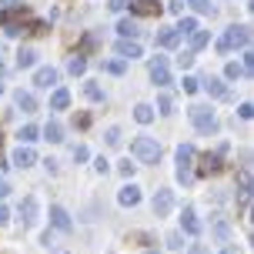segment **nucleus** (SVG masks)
Returning <instances> with one entry per match:
<instances>
[{
	"label": "nucleus",
	"mask_w": 254,
	"mask_h": 254,
	"mask_svg": "<svg viewBox=\"0 0 254 254\" xmlns=\"http://www.w3.org/2000/svg\"><path fill=\"white\" fill-rule=\"evenodd\" d=\"M248 51L251 47V27L244 24H231L224 34H221V40H217V54H231V51Z\"/></svg>",
	"instance_id": "1"
},
{
	"label": "nucleus",
	"mask_w": 254,
	"mask_h": 254,
	"mask_svg": "<svg viewBox=\"0 0 254 254\" xmlns=\"http://www.w3.org/2000/svg\"><path fill=\"white\" fill-rule=\"evenodd\" d=\"M130 154L137 157L140 164H157V157H161V144H157V137H134V140H130Z\"/></svg>",
	"instance_id": "2"
},
{
	"label": "nucleus",
	"mask_w": 254,
	"mask_h": 254,
	"mask_svg": "<svg viewBox=\"0 0 254 254\" xmlns=\"http://www.w3.org/2000/svg\"><path fill=\"white\" fill-rule=\"evenodd\" d=\"M190 124L197 127L201 134H214V130H217V117H214V111H211V107L194 104V107H190Z\"/></svg>",
	"instance_id": "3"
},
{
	"label": "nucleus",
	"mask_w": 254,
	"mask_h": 254,
	"mask_svg": "<svg viewBox=\"0 0 254 254\" xmlns=\"http://www.w3.org/2000/svg\"><path fill=\"white\" fill-rule=\"evenodd\" d=\"M178 181L184 188L194 181V147L190 144H181L178 147Z\"/></svg>",
	"instance_id": "4"
},
{
	"label": "nucleus",
	"mask_w": 254,
	"mask_h": 254,
	"mask_svg": "<svg viewBox=\"0 0 254 254\" xmlns=\"http://www.w3.org/2000/svg\"><path fill=\"white\" fill-rule=\"evenodd\" d=\"M151 207H154V214H157V217H167L171 211H174V190H167V188H157V194H154Z\"/></svg>",
	"instance_id": "5"
},
{
	"label": "nucleus",
	"mask_w": 254,
	"mask_h": 254,
	"mask_svg": "<svg viewBox=\"0 0 254 254\" xmlns=\"http://www.w3.org/2000/svg\"><path fill=\"white\" fill-rule=\"evenodd\" d=\"M40 217V201L34 194H27L24 201H20V221H24V228H34Z\"/></svg>",
	"instance_id": "6"
},
{
	"label": "nucleus",
	"mask_w": 254,
	"mask_h": 254,
	"mask_svg": "<svg viewBox=\"0 0 254 254\" xmlns=\"http://www.w3.org/2000/svg\"><path fill=\"white\" fill-rule=\"evenodd\" d=\"M151 80L157 87H167L171 84V67H167V57H154L151 61Z\"/></svg>",
	"instance_id": "7"
},
{
	"label": "nucleus",
	"mask_w": 254,
	"mask_h": 254,
	"mask_svg": "<svg viewBox=\"0 0 254 254\" xmlns=\"http://www.w3.org/2000/svg\"><path fill=\"white\" fill-rule=\"evenodd\" d=\"M117 204H121V207H137L140 204V188L137 184H124V188L117 190Z\"/></svg>",
	"instance_id": "8"
},
{
	"label": "nucleus",
	"mask_w": 254,
	"mask_h": 254,
	"mask_svg": "<svg viewBox=\"0 0 254 254\" xmlns=\"http://www.w3.org/2000/svg\"><path fill=\"white\" fill-rule=\"evenodd\" d=\"M197 84H204V90H207L214 101H224V97H228V84H224L221 77H204V80H197Z\"/></svg>",
	"instance_id": "9"
},
{
	"label": "nucleus",
	"mask_w": 254,
	"mask_h": 254,
	"mask_svg": "<svg viewBox=\"0 0 254 254\" xmlns=\"http://www.w3.org/2000/svg\"><path fill=\"white\" fill-rule=\"evenodd\" d=\"M10 164H13V167H30V164H37V154L30 151L27 144H20V147L10 154Z\"/></svg>",
	"instance_id": "10"
},
{
	"label": "nucleus",
	"mask_w": 254,
	"mask_h": 254,
	"mask_svg": "<svg viewBox=\"0 0 254 254\" xmlns=\"http://www.w3.org/2000/svg\"><path fill=\"white\" fill-rule=\"evenodd\" d=\"M51 224H54L57 231H64V234H67V231L74 228V221H70V214L64 211L61 204H54V207H51Z\"/></svg>",
	"instance_id": "11"
},
{
	"label": "nucleus",
	"mask_w": 254,
	"mask_h": 254,
	"mask_svg": "<svg viewBox=\"0 0 254 254\" xmlns=\"http://www.w3.org/2000/svg\"><path fill=\"white\" fill-rule=\"evenodd\" d=\"M57 80H61L57 67H37V74H34V84H37V87H54Z\"/></svg>",
	"instance_id": "12"
},
{
	"label": "nucleus",
	"mask_w": 254,
	"mask_h": 254,
	"mask_svg": "<svg viewBox=\"0 0 254 254\" xmlns=\"http://www.w3.org/2000/svg\"><path fill=\"white\" fill-rule=\"evenodd\" d=\"M117 34H121V40H137V37H140L137 20H130V17H121V20H117Z\"/></svg>",
	"instance_id": "13"
},
{
	"label": "nucleus",
	"mask_w": 254,
	"mask_h": 254,
	"mask_svg": "<svg viewBox=\"0 0 254 254\" xmlns=\"http://www.w3.org/2000/svg\"><path fill=\"white\" fill-rule=\"evenodd\" d=\"M114 51L121 54L124 61H137L140 54H144V51H140V44H137V40H117V47H114Z\"/></svg>",
	"instance_id": "14"
},
{
	"label": "nucleus",
	"mask_w": 254,
	"mask_h": 254,
	"mask_svg": "<svg viewBox=\"0 0 254 254\" xmlns=\"http://www.w3.org/2000/svg\"><path fill=\"white\" fill-rule=\"evenodd\" d=\"M181 231L184 234H201V221L194 214V207H184V214H181Z\"/></svg>",
	"instance_id": "15"
},
{
	"label": "nucleus",
	"mask_w": 254,
	"mask_h": 254,
	"mask_svg": "<svg viewBox=\"0 0 254 254\" xmlns=\"http://www.w3.org/2000/svg\"><path fill=\"white\" fill-rule=\"evenodd\" d=\"M134 13H140V17H151V13H161V3L157 0H130L127 3Z\"/></svg>",
	"instance_id": "16"
},
{
	"label": "nucleus",
	"mask_w": 254,
	"mask_h": 254,
	"mask_svg": "<svg viewBox=\"0 0 254 254\" xmlns=\"http://www.w3.org/2000/svg\"><path fill=\"white\" fill-rule=\"evenodd\" d=\"M178 44H181V34L174 30V27H171V30H161V34H157V47H164V51L178 47Z\"/></svg>",
	"instance_id": "17"
},
{
	"label": "nucleus",
	"mask_w": 254,
	"mask_h": 254,
	"mask_svg": "<svg viewBox=\"0 0 254 254\" xmlns=\"http://www.w3.org/2000/svg\"><path fill=\"white\" fill-rule=\"evenodd\" d=\"M67 104H70V90L57 87V90L51 94V111H67Z\"/></svg>",
	"instance_id": "18"
},
{
	"label": "nucleus",
	"mask_w": 254,
	"mask_h": 254,
	"mask_svg": "<svg viewBox=\"0 0 254 254\" xmlns=\"http://www.w3.org/2000/svg\"><path fill=\"white\" fill-rule=\"evenodd\" d=\"M17 111H24V114H34V111H37V101H34V94H27V90H17Z\"/></svg>",
	"instance_id": "19"
},
{
	"label": "nucleus",
	"mask_w": 254,
	"mask_h": 254,
	"mask_svg": "<svg viewBox=\"0 0 254 254\" xmlns=\"http://www.w3.org/2000/svg\"><path fill=\"white\" fill-rule=\"evenodd\" d=\"M188 40H190V54H197V51H204V47H207V30H201V27H197V30H194V34H188Z\"/></svg>",
	"instance_id": "20"
},
{
	"label": "nucleus",
	"mask_w": 254,
	"mask_h": 254,
	"mask_svg": "<svg viewBox=\"0 0 254 254\" xmlns=\"http://www.w3.org/2000/svg\"><path fill=\"white\" fill-rule=\"evenodd\" d=\"M40 134H44V140H51V144H61V140H64V127L57 124V121H51Z\"/></svg>",
	"instance_id": "21"
},
{
	"label": "nucleus",
	"mask_w": 254,
	"mask_h": 254,
	"mask_svg": "<svg viewBox=\"0 0 254 254\" xmlns=\"http://www.w3.org/2000/svg\"><path fill=\"white\" fill-rule=\"evenodd\" d=\"M67 70H70V74H74V77L87 74V57H84V54H74V57L67 61Z\"/></svg>",
	"instance_id": "22"
},
{
	"label": "nucleus",
	"mask_w": 254,
	"mask_h": 254,
	"mask_svg": "<svg viewBox=\"0 0 254 254\" xmlns=\"http://www.w3.org/2000/svg\"><path fill=\"white\" fill-rule=\"evenodd\" d=\"M217 171H221V154H204L201 174H217Z\"/></svg>",
	"instance_id": "23"
},
{
	"label": "nucleus",
	"mask_w": 254,
	"mask_h": 254,
	"mask_svg": "<svg viewBox=\"0 0 254 254\" xmlns=\"http://www.w3.org/2000/svg\"><path fill=\"white\" fill-rule=\"evenodd\" d=\"M34 64H37V51H34V47H24V51L17 54V67H20V70L34 67Z\"/></svg>",
	"instance_id": "24"
},
{
	"label": "nucleus",
	"mask_w": 254,
	"mask_h": 254,
	"mask_svg": "<svg viewBox=\"0 0 254 254\" xmlns=\"http://www.w3.org/2000/svg\"><path fill=\"white\" fill-rule=\"evenodd\" d=\"M17 137H20V144H27V147H30V144H34V140L40 137V127H37V124H24Z\"/></svg>",
	"instance_id": "25"
},
{
	"label": "nucleus",
	"mask_w": 254,
	"mask_h": 254,
	"mask_svg": "<svg viewBox=\"0 0 254 254\" xmlns=\"http://www.w3.org/2000/svg\"><path fill=\"white\" fill-rule=\"evenodd\" d=\"M0 24L7 27V34H10V37H17V34H20V20H17V17H13L10 10H3V13H0Z\"/></svg>",
	"instance_id": "26"
},
{
	"label": "nucleus",
	"mask_w": 254,
	"mask_h": 254,
	"mask_svg": "<svg viewBox=\"0 0 254 254\" xmlns=\"http://www.w3.org/2000/svg\"><path fill=\"white\" fill-rule=\"evenodd\" d=\"M134 121H137V124H151L154 121V107L151 104H137V107H134Z\"/></svg>",
	"instance_id": "27"
},
{
	"label": "nucleus",
	"mask_w": 254,
	"mask_h": 254,
	"mask_svg": "<svg viewBox=\"0 0 254 254\" xmlns=\"http://www.w3.org/2000/svg\"><path fill=\"white\" fill-rule=\"evenodd\" d=\"M211 231H214V238H217V241H228V238H231V224L224 221V217H217L214 224H211Z\"/></svg>",
	"instance_id": "28"
},
{
	"label": "nucleus",
	"mask_w": 254,
	"mask_h": 254,
	"mask_svg": "<svg viewBox=\"0 0 254 254\" xmlns=\"http://www.w3.org/2000/svg\"><path fill=\"white\" fill-rule=\"evenodd\" d=\"M157 114H174V97L171 94H161L157 97Z\"/></svg>",
	"instance_id": "29"
},
{
	"label": "nucleus",
	"mask_w": 254,
	"mask_h": 254,
	"mask_svg": "<svg viewBox=\"0 0 254 254\" xmlns=\"http://www.w3.org/2000/svg\"><path fill=\"white\" fill-rule=\"evenodd\" d=\"M174 30H178L181 37H188V34H194V30H197V20H194V17H184V20H181Z\"/></svg>",
	"instance_id": "30"
},
{
	"label": "nucleus",
	"mask_w": 254,
	"mask_h": 254,
	"mask_svg": "<svg viewBox=\"0 0 254 254\" xmlns=\"http://www.w3.org/2000/svg\"><path fill=\"white\" fill-rule=\"evenodd\" d=\"M84 94H87V97H90V101H94V104H101V101H104V90L97 87L94 80H87V84H84Z\"/></svg>",
	"instance_id": "31"
},
{
	"label": "nucleus",
	"mask_w": 254,
	"mask_h": 254,
	"mask_svg": "<svg viewBox=\"0 0 254 254\" xmlns=\"http://www.w3.org/2000/svg\"><path fill=\"white\" fill-rule=\"evenodd\" d=\"M104 140H107V147H121V127H107Z\"/></svg>",
	"instance_id": "32"
},
{
	"label": "nucleus",
	"mask_w": 254,
	"mask_h": 254,
	"mask_svg": "<svg viewBox=\"0 0 254 254\" xmlns=\"http://www.w3.org/2000/svg\"><path fill=\"white\" fill-rule=\"evenodd\" d=\"M238 77H244V70L234 61H228V67H224V80H238Z\"/></svg>",
	"instance_id": "33"
},
{
	"label": "nucleus",
	"mask_w": 254,
	"mask_h": 254,
	"mask_svg": "<svg viewBox=\"0 0 254 254\" xmlns=\"http://www.w3.org/2000/svg\"><path fill=\"white\" fill-rule=\"evenodd\" d=\"M188 3H190L197 13H214V3H211V0H188Z\"/></svg>",
	"instance_id": "34"
},
{
	"label": "nucleus",
	"mask_w": 254,
	"mask_h": 254,
	"mask_svg": "<svg viewBox=\"0 0 254 254\" xmlns=\"http://www.w3.org/2000/svg\"><path fill=\"white\" fill-rule=\"evenodd\" d=\"M181 87H184V94H197L201 84H197V77H184V80H181Z\"/></svg>",
	"instance_id": "35"
},
{
	"label": "nucleus",
	"mask_w": 254,
	"mask_h": 254,
	"mask_svg": "<svg viewBox=\"0 0 254 254\" xmlns=\"http://www.w3.org/2000/svg\"><path fill=\"white\" fill-rule=\"evenodd\" d=\"M104 70H107V74H117V77H121L127 67H124V61H107V64H104Z\"/></svg>",
	"instance_id": "36"
},
{
	"label": "nucleus",
	"mask_w": 254,
	"mask_h": 254,
	"mask_svg": "<svg viewBox=\"0 0 254 254\" xmlns=\"http://www.w3.org/2000/svg\"><path fill=\"white\" fill-rule=\"evenodd\" d=\"M74 161H77V164H84V161H90V151L84 147V144H77V147H74Z\"/></svg>",
	"instance_id": "37"
},
{
	"label": "nucleus",
	"mask_w": 254,
	"mask_h": 254,
	"mask_svg": "<svg viewBox=\"0 0 254 254\" xmlns=\"http://www.w3.org/2000/svg\"><path fill=\"white\" fill-rule=\"evenodd\" d=\"M190 64H194V54H190V51H184V54H178V67H181V70H188Z\"/></svg>",
	"instance_id": "38"
},
{
	"label": "nucleus",
	"mask_w": 254,
	"mask_h": 254,
	"mask_svg": "<svg viewBox=\"0 0 254 254\" xmlns=\"http://www.w3.org/2000/svg\"><path fill=\"white\" fill-rule=\"evenodd\" d=\"M134 167H137V164H130V161H121V164H117V171H121V178H134Z\"/></svg>",
	"instance_id": "39"
},
{
	"label": "nucleus",
	"mask_w": 254,
	"mask_h": 254,
	"mask_svg": "<svg viewBox=\"0 0 254 254\" xmlns=\"http://www.w3.org/2000/svg\"><path fill=\"white\" fill-rule=\"evenodd\" d=\"M241 70H244V74H251V70H254V54H251V51H244V61H241Z\"/></svg>",
	"instance_id": "40"
},
{
	"label": "nucleus",
	"mask_w": 254,
	"mask_h": 254,
	"mask_svg": "<svg viewBox=\"0 0 254 254\" xmlns=\"http://www.w3.org/2000/svg\"><path fill=\"white\" fill-rule=\"evenodd\" d=\"M94 171H97V174H107V171H111V161H107V157H97V161H94Z\"/></svg>",
	"instance_id": "41"
},
{
	"label": "nucleus",
	"mask_w": 254,
	"mask_h": 254,
	"mask_svg": "<svg viewBox=\"0 0 254 254\" xmlns=\"http://www.w3.org/2000/svg\"><path fill=\"white\" fill-rule=\"evenodd\" d=\"M167 248L181 251V248H184V238H181V234H167Z\"/></svg>",
	"instance_id": "42"
},
{
	"label": "nucleus",
	"mask_w": 254,
	"mask_h": 254,
	"mask_svg": "<svg viewBox=\"0 0 254 254\" xmlns=\"http://www.w3.org/2000/svg\"><path fill=\"white\" fill-rule=\"evenodd\" d=\"M251 114H254V107H251L248 101H244L241 107H238V117H241V121H251Z\"/></svg>",
	"instance_id": "43"
},
{
	"label": "nucleus",
	"mask_w": 254,
	"mask_h": 254,
	"mask_svg": "<svg viewBox=\"0 0 254 254\" xmlns=\"http://www.w3.org/2000/svg\"><path fill=\"white\" fill-rule=\"evenodd\" d=\"M127 3H130V0H111L107 7H111V10H114V13H121V10H127Z\"/></svg>",
	"instance_id": "44"
},
{
	"label": "nucleus",
	"mask_w": 254,
	"mask_h": 254,
	"mask_svg": "<svg viewBox=\"0 0 254 254\" xmlns=\"http://www.w3.org/2000/svg\"><path fill=\"white\" fill-rule=\"evenodd\" d=\"M167 10H171V13H184V0H171Z\"/></svg>",
	"instance_id": "45"
},
{
	"label": "nucleus",
	"mask_w": 254,
	"mask_h": 254,
	"mask_svg": "<svg viewBox=\"0 0 254 254\" xmlns=\"http://www.w3.org/2000/svg\"><path fill=\"white\" fill-rule=\"evenodd\" d=\"M44 167H47L51 174H57V161H54V157H47V161H44Z\"/></svg>",
	"instance_id": "46"
},
{
	"label": "nucleus",
	"mask_w": 254,
	"mask_h": 254,
	"mask_svg": "<svg viewBox=\"0 0 254 254\" xmlns=\"http://www.w3.org/2000/svg\"><path fill=\"white\" fill-rule=\"evenodd\" d=\"M7 221H10V211H7V207L0 204V224H7Z\"/></svg>",
	"instance_id": "47"
},
{
	"label": "nucleus",
	"mask_w": 254,
	"mask_h": 254,
	"mask_svg": "<svg viewBox=\"0 0 254 254\" xmlns=\"http://www.w3.org/2000/svg\"><path fill=\"white\" fill-rule=\"evenodd\" d=\"M7 194H10V188H7V181L0 178V201H3V197H7Z\"/></svg>",
	"instance_id": "48"
},
{
	"label": "nucleus",
	"mask_w": 254,
	"mask_h": 254,
	"mask_svg": "<svg viewBox=\"0 0 254 254\" xmlns=\"http://www.w3.org/2000/svg\"><path fill=\"white\" fill-rule=\"evenodd\" d=\"M0 3H3V10H13L17 7V0H0Z\"/></svg>",
	"instance_id": "49"
},
{
	"label": "nucleus",
	"mask_w": 254,
	"mask_h": 254,
	"mask_svg": "<svg viewBox=\"0 0 254 254\" xmlns=\"http://www.w3.org/2000/svg\"><path fill=\"white\" fill-rule=\"evenodd\" d=\"M221 254H241V251H238V248H231V244H228V248H224Z\"/></svg>",
	"instance_id": "50"
},
{
	"label": "nucleus",
	"mask_w": 254,
	"mask_h": 254,
	"mask_svg": "<svg viewBox=\"0 0 254 254\" xmlns=\"http://www.w3.org/2000/svg\"><path fill=\"white\" fill-rule=\"evenodd\" d=\"M188 254H204V248H190V251Z\"/></svg>",
	"instance_id": "51"
},
{
	"label": "nucleus",
	"mask_w": 254,
	"mask_h": 254,
	"mask_svg": "<svg viewBox=\"0 0 254 254\" xmlns=\"http://www.w3.org/2000/svg\"><path fill=\"white\" fill-rule=\"evenodd\" d=\"M144 254H161V251H144Z\"/></svg>",
	"instance_id": "52"
},
{
	"label": "nucleus",
	"mask_w": 254,
	"mask_h": 254,
	"mask_svg": "<svg viewBox=\"0 0 254 254\" xmlns=\"http://www.w3.org/2000/svg\"><path fill=\"white\" fill-rule=\"evenodd\" d=\"M0 94H3V84H0Z\"/></svg>",
	"instance_id": "53"
},
{
	"label": "nucleus",
	"mask_w": 254,
	"mask_h": 254,
	"mask_svg": "<svg viewBox=\"0 0 254 254\" xmlns=\"http://www.w3.org/2000/svg\"><path fill=\"white\" fill-rule=\"evenodd\" d=\"M0 70H3V64H0Z\"/></svg>",
	"instance_id": "54"
}]
</instances>
